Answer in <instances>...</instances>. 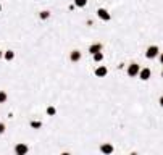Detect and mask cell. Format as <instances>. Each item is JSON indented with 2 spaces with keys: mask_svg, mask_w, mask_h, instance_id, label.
<instances>
[{
  "mask_svg": "<svg viewBox=\"0 0 163 155\" xmlns=\"http://www.w3.org/2000/svg\"><path fill=\"white\" fill-rule=\"evenodd\" d=\"M102 49H103L102 44H92L91 47H89V52H91V54H95V52H102Z\"/></svg>",
  "mask_w": 163,
  "mask_h": 155,
  "instance_id": "cell-9",
  "label": "cell"
},
{
  "mask_svg": "<svg viewBox=\"0 0 163 155\" xmlns=\"http://www.w3.org/2000/svg\"><path fill=\"white\" fill-rule=\"evenodd\" d=\"M3 133H5V124L0 123V134H3Z\"/></svg>",
  "mask_w": 163,
  "mask_h": 155,
  "instance_id": "cell-17",
  "label": "cell"
},
{
  "mask_svg": "<svg viewBox=\"0 0 163 155\" xmlns=\"http://www.w3.org/2000/svg\"><path fill=\"white\" fill-rule=\"evenodd\" d=\"M2 57H3V52H2V50H0V58H2Z\"/></svg>",
  "mask_w": 163,
  "mask_h": 155,
  "instance_id": "cell-20",
  "label": "cell"
},
{
  "mask_svg": "<svg viewBox=\"0 0 163 155\" xmlns=\"http://www.w3.org/2000/svg\"><path fill=\"white\" fill-rule=\"evenodd\" d=\"M0 11H2V5H0Z\"/></svg>",
  "mask_w": 163,
  "mask_h": 155,
  "instance_id": "cell-21",
  "label": "cell"
},
{
  "mask_svg": "<svg viewBox=\"0 0 163 155\" xmlns=\"http://www.w3.org/2000/svg\"><path fill=\"white\" fill-rule=\"evenodd\" d=\"M47 115L49 116H55V115H57V108L55 107H47Z\"/></svg>",
  "mask_w": 163,
  "mask_h": 155,
  "instance_id": "cell-14",
  "label": "cell"
},
{
  "mask_svg": "<svg viewBox=\"0 0 163 155\" xmlns=\"http://www.w3.org/2000/svg\"><path fill=\"white\" fill-rule=\"evenodd\" d=\"M70 60L74 61V63L79 61V60H81V52H79V50H73L71 54H70Z\"/></svg>",
  "mask_w": 163,
  "mask_h": 155,
  "instance_id": "cell-8",
  "label": "cell"
},
{
  "mask_svg": "<svg viewBox=\"0 0 163 155\" xmlns=\"http://www.w3.org/2000/svg\"><path fill=\"white\" fill-rule=\"evenodd\" d=\"M74 5H76V7H79V8H84L87 5V0H74Z\"/></svg>",
  "mask_w": 163,
  "mask_h": 155,
  "instance_id": "cell-13",
  "label": "cell"
},
{
  "mask_svg": "<svg viewBox=\"0 0 163 155\" xmlns=\"http://www.w3.org/2000/svg\"><path fill=\"white\" fill-rule=\"evenodd\" d=\"M7 99H8L7 92H5V90H0V103H5V102H7Z\"/></svg>",
  "mask_w": 163,
  "mask_h": 155,
  "instance_id": "cell-15",
  "label": "cell"
},
{
  "mask_svg": "<svg viewBox=\"0 0 163 155\" xmlns=\"http://www.w3.org/2000/svg\"><path fill=\"white\" fill-rule=\"evenodd\" d=\"M145 57H147L149 60L157 58V57H158V47H157V45H150V47L145 50Z\"/></svg>",
  "mask_w": 163,
  "mask_h": 155,
  "instance_id": "cell-2",
  "label": "cell"
},
{
  "mask_svg": "<svg viewBox=\"0 0 163 155\" xmlns=\"http://www.w3.org/2000/svg\"><path fill=\"white\" fill-rule=\"evenodd\" d=\"M128 76H131V78H136L139 76V71H140V66L137 65V63H131V65L128 66Z\"/></svg>",
  "mask_w": 163,
  "mask_h": 155,
  "instance_id": "cell-1",
  "label": "cell"
},
{
  "mask_svg": "<svg viewBox=\"0 0 163 155\" xmlns=\"http://www.w3.org/2000/svg\"><path fill=\"white\" fill-rule=\"evenodd\" d=\"M158 103H160V107L163 108V95H161V97H160V99H158Z\"/></svg>",
  "mask_w": 163,
  "mask_h": 155,
  "instance_id": "cell-18",
  "label": "cell"
},
{
  "mask_svg": "<svg viewBox=\"0 0 163 155\" xmlns=\"http://www.w3.org/2000/svg\"><path fill=\"white\" fill-rule=\"evenodd\" d=\"M3 58L7 60V61H12L15 58V52L13 50H7V52H3Z\"/></svg>",
  "mask_w": 163,
  "mask_h": 155,
  "instance_id": "cell-10",
  "label": "cell"
},
{
  "mask_svg": "<svg viewBox=\"0 0 163 155\" xmlns=\"http://www.w3.org/2000/svg\"><path fill=\"white\" fill-rule=\"evenodd\" d=\"M27 152H29V147L26 144H16L15 146V153L16 155H26Z\"/></svg>",
  "mask_w": 163,
  "mask_h": 155,
  "instance_id": "cell-3",
  "label": "cell"
},
{
  "mask_svg": "<svg viewBox=\"0 0 163 155\" xmlns=\"http://www.w3.org/2000/svg\"><path fill=\"white\" fill-rule=\"evenodd\" d=\"M92 57H94V61H97V63H100L103 60V54H102V52H95V54H92Z\"/></svg>",
  "mask_w": 163,
  "mask_h": 155,
  "instance_id": "cell-11",
  "label": "cell"
},
{
  "mask_svg": "<svg viewBox=\"0 0 163 155\" xmlns=\"http://www.w3.org/2000/svg\"><path fill=\"white\" fill-rule=\"evenodd\" d=\"M107 73H108L107 66H99L97 70H95V76H97V78H103V76H107Z\"/></svg>",
  "mask_w": 163,
  "mask_h": 155,
  "instance_id": "cell-7",
  "label": "cell"
},
{
  "mask_svg": "<svg viewBox=\"0 0 163 155\" xmlns=\"http://www.w3.org/2000/svg\"><path fill=\"white\" fill-rule=\"evenodd\" d=\"M39 18L41 20H49L50 18V11L49 10H42L41 13H39Z\"/></svg>",
  "mask_w": 163,
  "mask_h": 155,
  "instance_id": "cell-12",
  "label": "cell"
},
{
  "mask_svg": "<svg viewBox=\"0 0 163 155\" xmlns=\"http://www.w3.org/2000/svg\"><path fill=\"white\" fill-rule=\"evenodd\" d=\"M161 78H163V71H161Z\"/></svg>",
  "mask_w": 163,
  "mask_h": 155,
  "instance_id": "cell-22",
  "label": "cell"
},
{
  "mask_svg": "<svg viewBox=\"0 0 163 155\" xmlns=\"http://www.w3.org/2000/svg\"><path fill=\"white\" fill-rule=\"evenodd\" d=\"M160 63H161V65H163V54L160 55Z\"/></svg>",
  "mask_w": 163,
  "mask_h": 155,
  "instance_id": "cell-19",
  "label": "cell"
},
{
  "mask_svg": "<svg viewBox=\"0 0 163 155\" xmlns=\"http://www.w3.org/2000/svg\"><path fill=\"white\" fill-rule=\"evenodd\" d=\"M100 152H102V153H105V155H110V153H113V146H111V144H108V142H107V144H102V146H100Z\"/></svg>",
  "mask_w": 163,
  "mask_h": 155,
  "instance_id": "cell-6",
  "label": "cell"
},
{
  "mask_svg": "<svg viewBox=\"0 0 163 155\" xmlns=\"http://www.w3.org/2000/svg\"><path fill=\"white\" fill-rule=\"evenodd\" d=\"M31 128H34V129H39V128H42V123L41 121H31Z\"/></svg>",
  "mask_w": 163,
  "mask_h": 155,
  "instance_id": "cell-16",
  "label": "cell"
},
{
  "mask_svg": "<svg viewBox=\"0 0 163 155\" xmlns=\"http://www.w3.org/2000/svg\"><path fill=\"white\" fill-rule=\"evenodd\" d=\"M150 76H152L150 68H140V71H139V79H142V81H147V79H150Z\"/></svg>",
  "mask_w": 163,
  "mask_h": 155,
  "instance_id": "cell-4",
  "label": "cell"
},
{
  "mask_svg": "<svg viewBox=\"0 0 163 155\" xmlns=\"http://www.w3.org/2000/svg\"><path fill=\"white\" fill-rule=\"evenodd\" d=\"M97 16H99L102 21H110V18H111L110 13H108L105 8H99V10H97Z\"/></svg>",
  "mask_w": 163,
  "mask_h": 155,
  "instance_id": "cell-5",
  "label": "cell"
}]
</instances>
